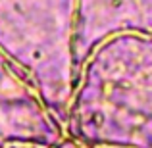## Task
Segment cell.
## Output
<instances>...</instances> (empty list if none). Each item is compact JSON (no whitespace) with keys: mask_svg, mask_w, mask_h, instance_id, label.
I'll return each instance as SVG.
<instances>
[{"mask_svg":"<svg viewBox=\"0 0 152 148\" xmlns=\"http://www.w3.org/2000/svg\"><path fill=\"white\" fill-rule=\"evenodd\" d=\"M75 133L89 148H152V52L133 63L104 50L75 104Z\"/></svg>","mask_w":152,"mask_h":148,"instance_id":"cell-1","label":"cell"}]
</instances>
